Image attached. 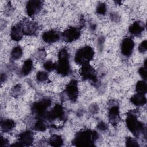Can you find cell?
Listing matches in <instances>:
<instances>
[{
  "label": "cell",
  "mask_w": 147,
  "mask_h": 147,
  "mask_svg": "<svg viewBox=\"0 0 147 147\" xmlns=\"http://www.w3.org/2000/svg\"><path fill=\"white\" fill-rule=\"evenodd\" d=\"M108 118L111 125L115 126L118 124L120 120L118 106L113 105L110 107L108 112Z\"/></svg>",
  "instance_id": "4fadbf2b"
},
{
  "label": "cell",
  "mask_w": 147,
  "mask_h": 147,
  "mask_svg": "<svg viewBox=\"0 0 147 147\" xmlns=\"http://www.w3.org/2000/svg\"><path fill=\"white\" fill-rule=\"evenodd\" d=\"M136 90L137 93L145 95L147 91V86L146 82L145 80H140L137 82L136 85Z\"/></svg>",
  "instance_id": "7402d4cb"
},
{
  "label": "cell",
  "mask_w": 147,
  "mask_h": 147,
  "mask_svg": "<svg viewBox=\"0 0 147 147\" xmlns=\"http://www.w3.org/2000/svg\"><path fill=\"white\" fill-rule=\"evenodd\" d=\"M33 67V61L30 59H27L25 60L22 66L21 69V74L23 76L28 75L32 70Z\"/></svg>",
  "instance_id": "ffe728a7"
},
{
  "label": "cell",
  "mask_w": 147,
  "mask_h": 147,
  "mask_svg": "<svg viewBox=\"0 0 147 147\" xmlns=\"http://www.w3.org/2000/svg\"><path fill=\"white\" fill-rule=\"evenodd\" d=\"M130 101L133 105L136 106H141L146 103V98L144 94L137 93L131 98Z\"/></svg>",
  "instance_id": "ac0fdd59"
},
{
  "label": "cell",
  "mask_w": 147,
  "mask_h": 147,
  "mask_svg": "<svg viewBox=\"0 0 147 147\" xmlns=\"http://www.w3.org/2000/svg\"><path fill=\"white\" fill-rule=\"evenodd\" d=\"M98 133L94 130H84L78 132L72 141L76 146H94L95 141L98 138Z\"/></svg>",
  "instance_id": "6da1fadb"
},
{
  "label": "cell",
  "mask_w": 147,
  "mask_h": 147,
  "mask_svg": "<svg viewBox=\"0 0 147 147\" xmlns=\"http://www.w3.org/2000/svg\"><path fill=\"white\" fill-rule=\"evenodd\" d=\"M5 79H6V76H5V75H3V74H2L1 75V82L2 83L3 81H5Z\"/></svg>",
  "instance_id": "836d02e7"
},
{
  "label": "cell",
  "mask_w": 147,
  "mask_h": 147,
  "mask_svg": "<svg viewBox=\"0 0 147 147\" xmlns=\"http://www.w3.org/2000/svg\"><path fill=\"white\" fill-rule=\"evenodd\" d=\"M49 142L52 146H61L63 144V140L60 136L53 134L51 137Z\"/></svg>",
  "instance_id": "44dd1931"
},
{
  "label": "cell",
  "mask_w": 147,
  "mask_h": 147,
  "mask_svg": "<svg viewBox=\"0 0 147 147\" xmlns=\"http://www.w3.org/2000/svg\"><path fill=\"white\" fill-rule=\"evenodd\" d=\"M65 93L68 99L72 102H75L78 97V83L75 80H72L66 86Z\"/></svg>",
  "instance_id": "9c48e42d"
},
{
  "label": "cell",
  "mask_w": 147,
  "mask_h": 147,
  "mask_svg": "<svg viewBox=\"0 0 147 147\" xmlns=\"http://www.w3.org/2000/svg\"><path fill=\"white\" fill-rule=\"evenodd\" d=\"M24 34L31 36L36 33L38 30V25L33 21H25L20 24Z\"/></svg>",
  "instance_id": "8fae6325"
},
{
  "label": "cell",
  "mask_w": 147,
  "mask_h": 147,
  "mask_svg": "<svg viewBox=\"0 0 147 147\" xmlns=\"http://www.w3.org/2000/svg\"><path fill=\"white\" fill-rule=\"evenodd\" d=\"M147 49V43L146 40L143 41L138 47V50L141 53H144L146 51Z\"/></svg>",
  "instance_id": "f546056e"
},
{
  "label": "cell",
  "mask_w": 147,
  "mask_h": 147,
  "mask_svg": "<svg viewBox=\"0 0 147 147\" xmlns=\"http://www.w3.org/2000/svg\"><path fill=\"white\" fill-rule=\"evenodd\" d=\"M42 1L38 0H32L28 1L26 5L27 14L29 16L32 17L37 14L42 7Z\"/></svg>",
  "instance_id": "30bf717a"
},
{
  "label": "cell",
  "mask_w": 147,
  "mask_h": 147,
  "mask_svg": "<svg viewBox=\"0 0 147 147\" xmlns=\"http://www.w3.org/2000/svg\"><path fill=\"white\" fill-rule=\"evenodd\" d=\"M42 38L47 43H54L59 40L60 34L55 30H48L42 34Z\"/></svg>",
  "instance_id": "9a60e30c"
},
{
  "label": "cell",
  "mask_w": 147,
  "mask_h": 147,
  "mask_svg": "<svg viewBox=\"0 0 147 147\" xmlns=\"http://www.w3.org/2000/svg\"><path fill=\"white\" fill-rule=\"evenodd\" d=\"M20 91H21V87L19 85H17L13 88V92L14 93V95H16V94L18 95Z\"/></svg>",
  "instance_id": "d6a6232c"
},
{
  "label": "cell",
  "mask_w": 147,
  "mask_h": 147,
  "mask_svg": "<svg viewBox=\"0 0 147 147\" xmlns=\"http://www.w3.org/2000/svg\"><path fill=\"white\" fill-rule=\"evenodd\" d=\"M51 105V100L45 98L40 101L35 102L32 107V111L39 119L45 118L47 110Z\"/></svg>",
  "instance_id": "5b68a950"
},
{
  "label": "cell",
  "mask_w": 147,
  "mask_h": 147,
  "mask_svg": "<svg viewBox=\"0 0 147 147\" xmlns=\"http://www.w3.org/2000/svg\"><path fill=\"white\" fill-rule=\"evenodd\" d=\"M126 145L127 146H138L139 144L137 141L132 137H127L126 139Z\"/></svg>",
  "instance_id": "83f0119b"
},
{
  "label": "cell",
  "mask_w": 147,
  "mask_h": 147,
  "mask_svg": "<svg viewBox=\"0 0 147 147\" xmlns=\"http://www.w3.org/2000/svg\"><path fill=\"white\" fill-rule=\"evenodd\" d=\"M134 47V43L133 40L129 37L125 38L121 43V50L123 55L129 56L133 52Z\"/></svg>",
  "instance_id": "7c38bea8"
},
{
  "label": "cell",
  "mask_w": 147,
  "mask_h": 147,
  "mask_svg": "<svg viewBox=\"0 0 147 147\" xmlns=\"http://www.w3.org/2000/svg\"><path fill=\"white\" fill-rule=\"evenodd\" d=\"M33 134L30 131H25L19 135L18 142L21 146H29L33 142Z\"/></svg>",
  "instance_id": "5bb4252c"
},
{
  "label": "cell",
  "mask_w": 147,
  "mask_h": 147,
  "mask_svg": "<svg viewBox=\"0 0 147 147\" xmlns=\"http://www.w3.org/2000/svg\"><path fill=\"white\" fill-rule=\"evenodd\" d=\"M22 55V50L20 46L15 47L11 52V57L13 60L19 59Z\"/></svg>",
  "instance_id": "cb8c5ba5"
},
{
  "label": "cell",
  "mask_w": 147,
  "mask_h": 147,
  "mask_svg": "<svg viewBox=\"0 0 147 147\" xmlns=\"http://www.w3.org/2000/svg\"><path fill=\"white\" fill-rule=\"evenodd\" d=\"M97 127L99 130L101 131H104L107 129V125H106V123H104L103 122H100V123H98Z\"/></svg>",
  "instance_id": "4dcf8cb0"
},
{
  "label": "cell",
  "mask_w": 147,
  "mask_h": 147,
  "mask_svg": "<svg viewBox=\"0 0 147 147\" xmlns=\"http://www.w3.org/2000/svg\"><path fill=\"white\" fill-rule=\"evenodd\" d=\"M107 7L105 3H100L97 5L96 11L98 14L100 15H104L106 13Z\"/></svg>",
  "instance_id": "484cf974"
},
{
  "label": "cell",
  "mask_w": 147,
  "mask_h": 147,
  "mask_svg": "<svg viewBox=\"0 0 147 147\" xmlns=\"http://www.w3.org/2000/svg\"><path fill=\"white\" fill-rule=\"evenodd\" d=\"M56 64L51 61H47L44 64V69L48 72H51L54 69H56Z\"/></svg>",
  "instance_id": "4316f807"
},
{
  "label": "cell",
  "mask_w": 147,
  "mask_h": 147,
  "mask_svg": "<svg viewBox=\"0 0 147 147\" xmlns=\"http://www.w3.org/2000/svg\"><path fill=\"white\" fill-rule=\"evenodd\" d=\"M80 75L83 80H91L93 82L96 81L95 71L89 63H86L82 65L80 70Z\"/></svg>",
  "instance_id": "52a82bcc"
},
{
  "label": "cell",
  "mask_w": 147,
  "mask_h": 147,
  "mask_svg": "<svg viewBox=\"0 0 147 147\" xmlns=\"http://www.w3.org/2000/svg\"><path fill=\"white\" fill-rule=\"evenodd\" d=\"M137 111H130L128 113L126 123L128 129L135 137H138L142 134H146V129L144 125L137 119Z\"/></svg>",
  "instance_id": "7a4b0ae2"
},
{
  "label": "cell",
  "mask_w": 147,
  "mask_h": 147,
  "mask_svg": "<svg viewBox=\"0 0 147 147\" xmlns=\"http://www.w3.org/2000/svg\"><path fill=\"white\" fill-rule=\"evenodd\" d=\"M14 122L9 119H2L1 121L0 126L1 130L3 132H9L14 127Z\"/></svg>",
  "instance_id": "d6986e66"
},
{
  "label": "cell",
  "mask_w": 147,
  "mask_h": 147,
  "mask_svg": "<svg viewBox=\"0 0 147 147\" xmlns=\"http://www.w3.org/2000/svg\"><path fill=\"white\" fill-rule=\"evenodd\" d=\"M65 118L64 108L60 105H55L49 111H47L45 118L49 121H53L56 119L63 120Z\"/></svg>",
  "instance_id": "8992f818"
},
{
  "label": "cell",
  "mask_w": 147,
  "mask_h": 147,
  "mask_svg": "<svg viewBox=\"0 0 147 147\" xmlns=\"http://www.w3.org/2000/svg\"><path fill=\"white\" fill-rule=\"evenodd\" d=\"M23 32L22 26L20 24L13 26L10 32V36L13 40L18 41L21 40L23 37Z\"/></svg>",
  "instance_id": "e0dca14e"
},
{
  "label": "cell",
  "mask_w": 147,
  "mask_h": 147,
  "mask_svg": "<svg viewBox=\"0 0 147 147\" xmlns=\"http://www.w3.org/2000/svg\"><path fill=\"white\" fill-rule=\"evenodd\" d=\"M138 73L141 77L144 80H146V67L144 66L141 67L138 70Z\"/></svg>",
  "instance_id": "f1b7e54d"
},
{
  "label": "cell",
  "mask_w": 147,
  "mask_h": 147,
  "mask_svg": "<svg viewBox=\"0 0 147 147\" xmlns=\"http://www.w3.org/2000/svg\"><path fill=\"white\" fill-rule=\"evenodd\" d=\"M8 145H9V141L6 138L1 136V147L8 146Z\"/></svg>",
  "instance_id": "1f68e13d"
},
{
  "label": "cell",
  "mask_w": 147,
  "mask_h": 147,
  "mask_svg": "<svg viewBox=\"0 0 147 147\" xmlns=\"http://www.w3.org/2000/svg\"><path fill=\"white\" fill-rule=\"evenodd\" d=\"M94 56V51L90 46H85L79 49L75 55V61L78 64L83 65L86 63H89L92 60Z\"/></svg>",
  "instance_id": "277c9868"
},
{
  "label": "cell",
  "mask_w": 147,
  "mask_h": 147,
  "mask_svg": "<svg viewBox=\"0 0 147 147\" xmlns=\"http://www.w3.org/2000/svg\"><path fill=\"white\" fill-rule=\"evenodd\" d=\"M81 32L79 29L75 27L69 28L62 34V37L64 41L67 42H73L79 38Z\"/></svg>",
  "instance_id": "ba28073f"
},
{
  "label": "cell",
  "mask_w": 147,
  "mask_h": 147,
  "mask_svg": "<svg viewBox=\"0 0 147 147\" xmlns=\"http://www.w3.org/2000/svg\"><path fill=\"white\" fill-rule=\"evenodd\" d=\"M48 74L44 71H39L36 75V79L38 82H43L48 79Z\"/></svg>",
  "instance_id": "d4e9b609"
},
{
  "label": "cell",
  "mask_w": 147,
  "mask_h": 147,
  "mask_svg": "<svg viewBox=\"0 0 147 147\" xmlns=\"http://www.w3.org/2000/svg\"><path fill=\"white\" fill-rule=\"evenodd\" d=\"M145 24L141 21H136L133 22L129 28V33L133 36H139L145 29Z\"/></svg>",
  "instance_id": "2e32d148"
},
{
  "label": "cell",
  "mask_w": 147,
  "mask_h": 147,
  "mask_svg": "<svg viewBox=\"0 0 147 147\" xmlns=\"http://www.w3.org/2000/svg\"><path fill=\"white\" fill-rule=\"evenodd\" d=\"M48 124L43 119H38L34 125V129L37 131H44L48 128Z\"/></svg>",
  "instance_id": "603a6c76"
},
{
  "label": "cell",
  "mask_w": 147,
  "mask_h": 147,
  "mask_svg": "<svg viewBox=\"0 0 147 147\" xmlns=\"http://www.w3.org/2000/svg\"><path fill=\"white\" fill-rule=\"evenodd\" d=\"M58 57L59 61L56 67L57 72L62 76L68 75L71 71L68 51L65 48L61 49L59 52Z\"/></svg>",
  "instance_id": "3957f363"
}]
</instances>
